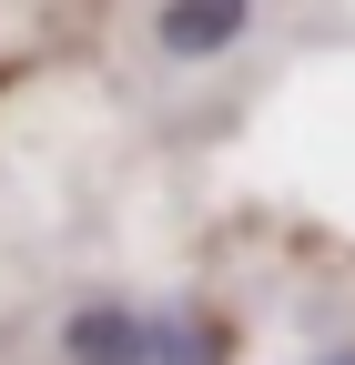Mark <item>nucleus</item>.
<instances>
[{
	"label": "nucleus",
	"mask_w": 355,
	"mask_h": 365,
	"mask_svg": "<svg viewBox=\"0 0 355 365\" xmlns=\"http://www.w3.org/2000/svg\"><path fill=\"white\" fill-rule=\"evenodd\" d=\"M254 21H264V0H163L153 11V51L163 61H224V51L254 41Z\"/></svg>",
	"instance_id": "nucleus-1"
},
{
	"label": "nucleus",
	"mask_w": 355,
	"mask_h": 365,
	"mask_svg": "<svg viewBox=\"0 0 355 365\" xmlns=\"http://www.w3.org/2000/svg\"><path fill=\"white\" fill-rule=\"evenodd\" d=\"M335 365H355V355H335Z\"/></svg>",
	"instance_id": "nucleus-2"
}]
</instances>
